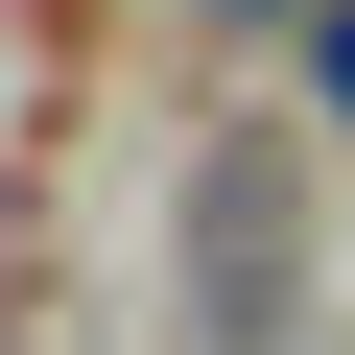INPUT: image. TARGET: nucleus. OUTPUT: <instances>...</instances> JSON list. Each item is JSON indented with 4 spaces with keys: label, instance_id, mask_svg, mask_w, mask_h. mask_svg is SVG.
Instances as JSON below:
<instances>
[{
    "label": "nucleus",
    "instance_id": "nucleus-1",
    "mask_svg": "<svg viewBox=\"0 0 355 355\" xmlns=\"http://www.w3.org/2000/svg\"><path fill=\"white\" fill-rule=\"evenodd\" d=\"M308 95H331V119H355V0H331V24H308Z\"/></svg>",
    "mask_w": 355,
    "mask_h": 355
},
{
    "label": "nucleus",
    "instance_id": "nucleus-2",
    "mask_svg": "<svg viewBox=\"0 0 355 355\" xmlns=\"http://www.w3.org/2000/svg\"><path fill=\"white\" fill-rule=\"evenodd\" d=\"M214 24H331V0H214Z\"/></svg>",
    "mask_w": 355,
    "mask_h": 355
}]
</instances>
